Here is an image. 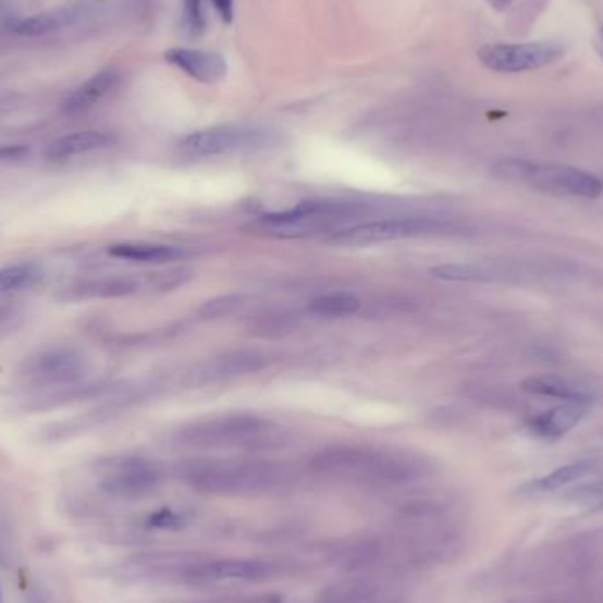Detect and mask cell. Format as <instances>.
Listing matches in <instances>:
<instances>
[{"mask_svg": "<svg viewBox=\"0 0 603 603\" xmlns=\"http://www.w3.org/2000/svg\"><path fill=\"white\" fill-rule=\"evenodd\" d=\"M39 270L33 263L5 264L0 269V293L19 292L33 286Z\"/></svg>", "mask_w": 603, "mask_h": 603, "instance_id": "cb8c5ba5", "label": "cell"}, {"mask_svg": "<svg viewBox=\"0 0 603 603\" xmlns=\"http://www.w3.org/2000/svg\"><path fill=\"white\" fill-rule=\"evenodd\" d=\"M593 468V460H579V463L562 466V468L554 469L551 473L534 478V480H529L525 485H520L517 494L520 497L547 496V494H553V492L568 488L570 483L577 482L580 478L591 473Z\"/></svg>", "mask_w": 603, "mask_h": 603, "instance_id": "ac0fdd59", "label": "cell"}, {"mask_svg": "<svg viewBox=\"0 0 603 603\" xmlns=\"http://www.w3.org/2000/svg\"><path fill=\"white\" fill-rule=\"evenodd\" d=\"M274 422L258 415L232 414L201 418L176 432L179 445L189 448H263L278 440Z\"/></svg>", "mask_w": 603, "mask_h": 603, "instance_id": "277c9868", "label": "cell"}, {"mask_svg": "<svg viewBox=\"0 0 603 603\" xmlns=\"http://www.w3.org/2000/svg\"><path fill=\"white\" fill-rule=\"evenodd\" d=\"M176 475L187 488L212 496H258L283 488L288 469L272 460L190 459Z\"/></svg>", "mask_w": 603, "mask_h": 603, "instance_id": "7a4b0ae2", "label": "cell"}, {"mask_svg": "<svg viewBox=\"0 0 603 603\" xmlns=\"http://www.w3.org/2000/svg\"><path fill=\"white\" fill-rule=\"evenodd\" d=\"M591 404L563 403L559 406L534 415L526 422V428L534 438L545 441L562 440L571 429H576L588 414Z\"/></svg>", "mask_w": 603, "mask_h": 603, "instance_id": "4fadbf2b", "label": "cell"}, {"mask_svg": "<svg viewBox=\"0 0 603 603\" xmlns=\"http://www.w3.org/2000/svg\"><path fill=\"white\" fill-rule=\"evenodd\" d=\"M267 366V357L255 352H232L209 358L186 372L184 383L190 389L216 385L223 381L235 380L244 374L261 371Z\"/></svg>", "mask_w": 603, "mask_h": 603, "instance_id": "8fae6325", "label": "cell"}, {"mask_svg": "<svg viewBox=\"0 0 603 603\" xmlns=\"http://www.w3.org/2000/svg\"><path fill=\"white\" fill-rule=\"evenodd\" d=\"M380 594V588L366 579L341 580L321 591L316 603H369Z\"/></svg>", "mask_w": 603, "mask_h": 603, "instance_id": "7402d4cb", "label": "cell"}, {"mask_svg": "<svg viewBox=\"0 0 603 603\" xmlns=\"http://www.w3.org/2000/svg\"><path fill=\"white\" fill-rule=\"evenodd\" d=\"M19 311L13 307L0 306V332L14 325V320L19 318Z\"/></svg>", "mask_w": 603, "mask_h": 603, "instance_id": "f546056e", "label": "cell"}, {"mask_svg": "<svg viewBox=\"0 0 603 603\" xmlns=\"http://www.w3.org/2000/svg\"><path fill=\"white\" fill-rule=\"evenodd\" d=\"M522 390L531 395L562 399L565 403H593V392L579 381L557 374H540L522 381Z\"/></svg>", "mask_w": 603, "mask_h": 603, "instance_id": "9a60e30c", "label": "cell"}, {"mask_svg": "<svg viewBox=\"0 0 603 603\" xmlns=\"http://www.w3.org/2000/svg\"><path fill=\"white\" fill-rule=\"evenodd\" d=\"M600 45H602V51H603V25H602V28H600Z\"/></svg>", "mask_w": 603, "mask_h": 603, "instance_id": "d6a6232c", "label": "cell"}, {"mask_svg": "<svg viewBox=\"0 0 603 603\" xmlns=\"http://www.w3.org/2000/svg\"><path fill=\"white\" fill-rule=\"evenodd\" d=\"M85 357L73 348H50L34 353L20 366V377L34 385L75 383L85 374Z\"/></svg>", "mask_w": 603, "mask_h": 603, "instance_id": "30bf717a", "label": "cell"}, {"mask_svg": "<svg viewBox=\"0 0 603 603\" xmlns=\"http://www.w3.org/2000/svg\"><path fill=\"white\" fill-rule=\"evenodd\" d=\"M121 82V73L115 67H107L99 71L98 75L88 78L85 84L79 85L70 98L65 99L64 113L67 115H79L96 107L98 102L107 98L113 88Z\"/></svg>", "mask_w": 603, "mask_h": 603, "instance_id": "2e32d148", "label": "cell"}, {"mask_svg": "<svg viewBox=\"0 0 603 603\" xmlns=\"http://www.w3.org/2000/svg\"><path fill=\"white\" fill-rule=\"evenodd\" d=\"M25 603H53L50 596L39 588H30L25 594Z\"/></svg>", "mask_w": 603, "mask_h": 603, "instance_id": "4dcf8cb0", "label": "cell"}, {"mask_svg": "<svg viewBox=\"0 0 603 603\" xmlns=\"http://www.w3.org/2000/svg\"><path fill=\"white\" fill-rule=\"evenodd\" d=\"M216 10H218L219 16L223 19L224 24L230 25L235 16V5L233 0H212Z\"/></svg>", "mask_w": 603, "mask_h": 603, "instance_id": "f1b7e54d", "label": "cell"}, {"mask_svg": "<svg viewBox=\"0 0 603 603\" xmlns=\"http://www.w3.org/2000/svg\"><path fill=\"white\" fill-rule=\"evenodd\" d=\"M182 27L189 38H200L205 33L204 0H184Z\"/></svg>", "mask_w": 603, "mask_h": 603, "instance_id": "484cf974", "label": "cell"}, {"mask_svg": "<svg viewBox=\"0 0 603 603\" xmlns=\"http://www.w3.org/2000/svg\"><path fill=\"white\" fill-rule=\"evenodd\" d=\"M27 145H0V161H20L28 156Z\"/></svg>", "mask_w": 603, "mask_h": 603, "instance_id": "83f0119b", "label": "cell"}, {"mask_svg": "<svg viewBox=\"0 0 603 603\" xmlns=\"http://www.w3.org/2000/svg\"><path fill=\"white\" fill-rule=\"evenodd\" d=\"M110 256L119 260L133 261V263H170L182 260L186 253L168 244H152V242H121L113 244L108 249Z\"/></svg>", "mask_w": 603, "mask_h": 603, "instance_id": "d6986e66", "label": "cell"}, {"mask_svg": "<svg viewBox=\"0 0 603 603\" xmlns=\"http://www.w3.org/2000/svg\"><path fill=\"white\" fill-rule=\"evenodd\" d=\"M309 468L334 482L380 488L415 482L426 469L415 455L364 445L329 446L309 460Z\"/></svg>", "mask_w": 603, "mask_h": 603, "instance_id": "6da1fadb", "label": "cell"}, {"mask_svg": "<svg viewBox=\"0 0 603 603\" xmlns=\"http://www.w3.org/2000/svg\"><path fill=\"white\" fill-rule=\"evenodd\" d=\"M563 500L570 503V505L599 510V508H603V480L584 483V485L571 489V491L566 492Z\"/></svg>", "mask_w": 603, "mask_h": 603, "instance_id": "d4e9b609", "label": "cell"}, {"mask_svg": "<svg viewBox=\"0 0 603 603\" xmlns=\"http://www.w3.org/2000/svg\"><path fill=\"white\" fill-rule=\"evenodd\" d=\"M238 304H241V302H238L237 297L218 298V300L209 302L207 306L201 307V312H204L207 318L226 316L235 311V307H237Z\"/></svg>", "mask_w": 603, "mask_h": 603, "instance_id": "4316f807", "label": "cell"}, {"mask_svg": "<svg viewBox=\"0 0 603 603\" xmlns=\"http://www.w3.org/2000/svg\"><path fill=\"white\" fill-rule=\"evenodd\" d=\"M448 227L451 224L434 218L385 219V221H371L357 226L340 227L329 235L327 244L337 247L372 246L381 242L436 235Z\"/></svg>", "mask_w": 603, "mask_h": 603, "instance_id": "8992f818", "label": "cell"}, {"mask_svg": "<svg viewBox=\"0 0 603 603\" xmlns=\"http://www.w3.org/2000/svg\"><path fill=\"white\" fill-rule=\"evenodd\" d=\"M193 584H253L278 576V565L256 557H223L176 563L173 574Z\"/></svg>", "mask_w": 603, "mask_h": 603, "instance_id": "52a82bcc", "label": "cell"}, {"mask_svg": "<svg viewBox=\"0 0 603 603\" xmlns=\"http://www.w3.org/2000/svg\"><path fill=\"white\" fill-rule=\"evenodd\" d=\"M478 61L488 70L503 75L542 70L565 56V48L556 42H520V45H485L478 50Z\"/></svg>", "mask_w": 603, "mask_h": 603, "instance_id": "9c48e42d", "label": "cell"}, {"mask_svg": "<svg viewBox=\"0 0 603 603\" xmlns=\"http://www.w3.org/2000/svg\"><path fill=\"white\" fill-rule=\"evenodd\" d=\"M366 204L346 200L302 201L297 207L261 216L253 227L278 238H306L321 232H335V224L362 214Z\"/></svg>", "mask_w": 603, "mask_h": 603, "instance_id": "5b68a950", "label": "cell"}, {"mask_svg": "<svg viewBox=\"0 0 603 603\" xmlns=\"http://www.w3.org/2000/svg\"><path fill=\"white\" fill-rule=\"evenodd\" d=\"M309 309L318 316L340 318V316L355 315L360 309V300L352 293H329L315 298Z\"/></svg>", "mask_w": 603, "mask_h": 603, "instance_id": "603a6c76", "label": "cell"}, {"mask_svg": "<svg viewBox=\"0 0 603 603\" xmlns=\"http://www.w3.org/2000/svg\"><path fill=\"white\" fill-rule=\"evenodd\" d=\"M78 8H61V10L45 11L28 19L20 20L11 25V33L22 38H41L61 28L70 27L79 19Z\"/></svg>", "mask_w": 603, "mask_h": 603, "instance_id": "ffe728a7", "label": "cell"}, {"mask_svg": "<svg viewBox=\"0 0 603 603\" xmlns=\"http://www.w3.org/2000/svg\"><path fill=\"white\" fill-rule=\"evenodd\" d=\"M115 138L102 131H76L71 135L53 139L47 147L48 161H67L82 153L94 152V150L108 149L113 145Z\"/></svg>", "mask_w": 603, "mask_h": 603, "instance_id": "e0dca14e", "label": "cell"}, {"mask_svg": "<svg viewBox=\"0 0 603 603\" xmlns=\"http://www.w3.org/2000/svg\"><path fill=\"white\" fill-rule=\"evenodd\" d=\"M497 5H508L512 4V2H516V0H494Z\"/></svg>", "mask_w": 603, "mask_h": 603, "instance_id": "1f68e13d", "label": "cell"}, {"mask_svg": "<svg viewBox=\"0 0 603 603\" xmlns=\"http://www.w3.org/2000/svg\"><path fill=\"white\" fill-rule=\"evenodd\" d=\"M500 181L531 187L543 195L571 200H596L603 193V182L593 173L566 164L540 163L531 159H503L492 168Z\"/></svg>", "mask_w": 603, "mask_h": 603, "instance_id": "3957f363", "label": "cell"}, {"mask_svg": "<svg viewBox=\"0 0 603 603\" xmlns=\"http://www.w3.org/2000/svg\"><path fill=\"white\" fill-rule=\"evenodd\" d=\"M138 290V283L126 278L90 279L67 290V298H121L130 297Z\"/></svg>", "mask_w": 603, "mask_h": 603, "instance_id": "44dd1931", "label": "cell"}, {"mask_svg": "<svg viewBox=\"0 0 603 603\" xmlns=\"http://www.w3.org/2000/svg\"><path fill=\"white\" fill-rule=\"evenodd\" d=\"M164 61L200 84H219L227 73L226 61L214 51L172 48L164 51Z\"/></svg>", "mask_w": 603, "mask_h": 603, "instance_id": "5bb4252c", "label": "cell"}, {"mask_svg": "<svg viewBox=\"0 0 603 603\" xmlns=\"http://www.w3.org/2000/svg\"><path fill=\"white\" fill-rule=\"evenodd\" d=\"M272 141V133L255 126H214L195 131L179 141L176 149L187 158H212L241 150L261 149Z\"/></svg>", "mask_w": 603, "mask_h": 603, "instance_id": "ba28073f", "label": "cell"}, {"mask_svg": "<svg viewBox=\"0 0 603 603\" xmlns=\"http://www.w3.org/2000/svg\"><path fill=\"white\" fill-rule=\"evenodd\" d=\"M0 603H4V599H2V588H0Z\"/></svg>", "mask_w": 603, "mask_h": 603, "instance_id": "836d02e7", "label": "cell"}, {"mask_svg": "<svg viewBox=\"0 0 603 603\" xmlns=\"http://www.w3.org/2000/svg\"><path fill=\"white\" fill-rule=\"evenodd\" d=\"M161 471L158 466L144 459H124L108 469L102 478V489L110 496L122 500L144 497L158 489Z\"/></svg>", "mask_w": 603, "mask_h": 603, "instance_id": "7c38bea8", "label": "cell"}]
</instances>
